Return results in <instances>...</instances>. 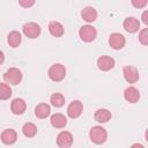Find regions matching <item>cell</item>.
Wrapping results in <instances>:
<instances>
[{"mask_svg": "<svg viewBox=\"0 0 148 148\" xmlns=\"http://www.w3.org/2000/svg\"><path fill=\"white\" fill-rule=\"evenodd\" d=\"M50 123L56 128H64L67 125V118L62 113H54L51 116Z\"/></svg>", "mask_w": 148, "mask_h": 148, "instance_id": "17", "label": "cell"}, {"mask_svg": "<svg viewBox=\"0 0 148 148\" xmlns=\"http://www.w3.org/2000/svg\"><path fill=\"white\" fill-rule=\"evenodd\" d=\"M79 36L83 42L90 43V42L95 40V38L97 37V30L92 25H89V24L82 25L79 30Z\"/></svg>", "mask_w": 148, "mask_h": 148, "instance_id": "4", "label": "cell"}, {"mask_svg": "<svg viewBox=\"0 0 148 148\" xmlns=\"http://www.w3.org/2000/svg\"><path fill=\"white\" fill-rule=\"evenodd\" d=\"M22 132L27 138H34L37 134V126L34 123H25L22 127Z\"/></svg>", "mask_w": 148, "mask_h": 148, "instance_id": "21", "label": "cell"}, {"mask_svg": "<svg viewBox=\"0 0 148 148\" xmlns=\"http://www.w3.org/2000/svg\"><path fill=\"white\" fill-rule=\"evenodd\" d=\"M94 118L97 123H101V124H104V123H108L111 118H112V113L108 110V109H98L95 114H94Z\"/></svg>", "mask_w": 148, "mask_h": 148, "instance_id": "18", "label": "cell"}, {"mask_svg": "<svg viewBox=\"0 0 148 148\" xmlns=\"http://www.w3.org/2000/svg\"><path fill=\"white\" fill-rule=\"evenodd\" d=\"M90 140L96 145H102L108 139V132L102 126H92L89 132Z\"/></svg>", "mask_w": 148, "mask_h": 148, "instance_id": "1", "label": "cell"}, {"mask_svg": "<svg viewBox=\"0 0 148 148\" xmlns=\"http://www.w3.org/2000/svg\"><path fill=\"white\" fill-rule=\"evenodd\" d=\"M131 2H132V5H133V7L140 9V8H145V7L147 6L148 0H131Z\"/></svg>", "mask_w": 148, "mask_h": 148, "instance_id": "25", "label": "cell"}, {"mask_svg": "<svg viewBox=\"0 0 148 148\" xmlns=\"http://www.w3.org/2000/svg\"><path fill=\"white\" fill-rule=\"evenodd\" d=\"M35 2H36V0H18V3L23 8H30L35 5Z\"/></svg>", "mask_w": 148, "mask_h": 148, "instance_id": "26", "label": "cell"}, {"mask_svg": "<svg viewBox=\"0 0 148 148\" xmlns=\"http://www.w3.org/2000/svg\"><path fill=\"white\" fill-rule=\"evenodd\" d=\"M81 17H82L86 22L91 23V22L96 21V18H97V10H96L94 7L87 6V7H84V8L81 10Z\"/></svg>", "mask_w": 148, "mask_h": 148, "instance_id": "15", "label": "cell"}, {"mask_svg": "<svg viewBox=\"0 0 148 148\" xmlns=\"http://www.w3.org/2000/svg\"><path fill=\"white\" fill-rule=\"evenodd\" d=\"M123 27H124V29H125L128 34H134V32H136V31L139 30V28H140V21H139L138 18L133 17V16L126 17V18L124 20V22H123Z\"/></svg>", "mask_w": 148, "mask_h": 148, "instance_id": "13", "label": "cell"}, {"mask_svg": "<svg viewBox=\"0 0 148 148\" xmlns=\"http://www.w3.org/2000/svg\"><path fill=\"white\" fill-rule=\"evenodd\" d=\"M3 61H5V54H3V52L0 50V65H2Z\"/></svg>", "mask_w": 148, "mask_h": 148, "instance_id": "28", "label": "cell"}, {"mask_svg": "<svg viewBox=\"0 0 148 148\" xmlns=\"http://www.w3.org/2000/svg\"><path fill=\"white\" fill-rule=\"evenodd\" d=\"M50 102H51V104H52L53 106H56V108H61V106L65 104V97H64V95H61V94H59V92H54V94L51 95Z\"/></svg>", "mask_w": 148, "mask_h": 148, "instance_id": "23", "label": "cell"}, {"mask_svg": "<svg viewBox=\"0 0 148 148\" xmlns=\"http://www.w3.org/2000/svg\"><path fill=\"white\" fill-rule=\"evenodd\" d=\"M35 114L39 119H44L51 114V108L46 103H40L35 108Z\"/></svg>", "mask_w": 148, "mask_h": 148, "instance_id": "19", "label": "cell"}, {"mask_svg": "<svg viewBox=\"0 0 148 148\" xmlns=\"http://www.w3.org/2000/svg\"><path fill=\"white\" fill-rule=\"evenodd\" d=\"M0 139H1V141H2L3 145L10 146V145H13V143L16 142V140H17V133H16V131L13 130V128H6V130L1 133Z\"/></svg>", "mask_w": 148, "mask_h": 148, "instance_id": "10", "label": "cell"}, {"mask_svg": "<svg viewBox=\"0 0 148 148\" xmlns=\"http://www.w3.org/2000/svg\"><path fill=\"white\" fill-rule=\"evenodd\" d=\"M124 98L128 102V103H136L139 99H140V92L139 90L133 87V86H130L127 87L125 90H124Z\"/></svg>", "mask_w": 148, "mask_h": 148, "instance_id": "14", "label": "cell"}, {"mask_svg": "<svg viewBox=\"0 0 148 148\" xmlns=\"http://www.w3.org/2000/svg\"><path fill=\"white\" fill-rule=\"evenodd\" d=\"M3 80L8 84L17 86L22 81V72L16 67H12V68H9V69H7L5 72Z\"/></svg>", "mask_w": 148, "mask_h": 148, "instance_id": "3", "label": "cell"}, {"mask_svg": "<svg viewBox=\"0 0 148 148\" xmlns=\"http://www.w3.org/2000/svg\"><path fill=\"white\" fill-rule=\"evenodd\" d=\"M25 109H27V103L23 98H14L10 103V110L16 116H20V114H23L25 112Z\"/></svg>", "mask_w": 148, "mask_h": 148, "instance_id": "12", "label": "cell"}, {"mask_svg": "<svg viewBox=\"0 0 148 148\" xmlns=\"http://www.w3.org/2000/svg\"><path fill=\"white\" fill-rule=\"evenodd\" d=\"M82 111H83V104L80 101H73L67 106V114L72 119L79 118L82 114Z\"/></svg>", "mask_w": 148, "mask_h": 148, "instance_id": "6", "label": "cell"}, {"mask_svg": "<svg viewBox=\"0 0 148 148\" xmlns=\"http://www.w3.org/2000/svg\"><path fill=\"white\" fill-rule=\"evenodd\" d=\"M142 22L145 24H148V10H145L142 13Z\"/></svg>", "mask_w": 148, "mask_h": 148, "instance_id": "27", "label": "cell"}, {"mask_svg": "<svg viewBox=\"0 0 148 148\" xmlns=\"http://www.w3.org/2000/svg\"><path fill=\"white\" fill-rule=\"evenodd\" d=\"M126 44V39L125 37L119 34V32H113L110 35L109 37V45L113 49V50H120L125 46Z\"/></svg>", "mask_w": 148, "mask_h": 148, "instance_id": "8", "label": "cell"}, {"mask_svg": "<svg viewBox=\"0 0 148 148\" xmlns=\"http://www.w3.org/2000/svg\"><path fill=\"white\" fill-rule=\"evenodd\" d=\"M123 75L128 83H135L139 81V77H140L139 71L133 66H125L123 68Z\"/></svg>", "mask_w": 148, "mask_h": 148, "instance_id": "9", "label": "cell"}, {"mask_svg": "<svg viewBox=\"0 0 148 148\" xmlns=\"http://www.w3.org/2000/svg\"><path fill=\"white\" fill-rule=\"evenodd\" d=\"M49 32L53 36V37H61L65 32V28L64 25L58 22V21H51L49 23Z\"/></svg>", "mask_w": 148, "mask_h": 148, "instance_id": "16", "label": "cell"}, {"mask_svg": "<svg viewBox=\"0 0 148 148\" xmlns=\"http://www.w3.org/2000/svg\"><path fill=\"white\" fill-rule=\"evenodd\" d=\"M22 42V36H21V32L16 31V30H13L8 34L7 36V43L9 44V46L12 47H17L20 46Z\"/></svg>", "mask_w": 148, "mask_h": 148, "instance_id": "20", "label": "cell"}, {"mask_svg": "<svg viewBox=\"0 0 148 148\" xmlns=\"http://www.w3.org/2000/svg\"><path fill=\"white\" fill-rule=\"evenodd\" d=\"M57 145L60 148H68L73 145V135L68 131H61L57 135Z\"/></svg>", "mask_w": 148, "mask_h": 148, "instance_id": "7", "label": "cell"}, {"mask_svg": "<svg viewBox=\"0 0 148 148\" xmlns=\"http://www.w3.org/2000/svg\"><path fill=\"white\" fill-rule=\"evenodd\" d=\"M22 32L28 38H37L40 35V27L35 22H28L22 27Z\"/></svg>", "mask_w": 148, "mask_h": 148, "instance_id": "5", "label": "cell"}, {"mask_svg": "<svg viewBox=\"0 0 148 148\" xmlns=\"http://www.w3.org/2000/svg\"><path fill=\"white\" fill-rule=\"evenodd\" d=\"M10 96H12V88L9 87V84L0 82V101L9 99Z\"/></svg>", "mask_w": 148, "mask_h": 148, "instance_id": "22", "label": "cell"}, {"mask_svg": "<svg viewBox=\"0 0 148 148\" xmlns=\"http://www.w3.org/2000/svg\"><path fill=\"white\" fill-rule=\"evenodd\" d=\"M139 42L142 45H148V29L145 28L139 32Z\"/></svg>", "mask_w": 148, "mask_h": 148, "instance_id": "24", "label": "cell"}, {"mask_svg": "<svg viewBox=\"0 0 148 148\" xmlns=\"http://www.w3.org/2000/svg\"><path fill=\"white\" fill-rule=\"evenodd\" d=\"M114 64H116L114 59L109 56H102L97 59V67L103 72H108L112 69L114 67Z\"/></svg>", "mask_w": 148, "mask_h": 148, "instance_id": "11", "label": "cell"}, {"mask_svg": "<svg viewBox=\"0 0 148 148\" xmlns=\"http://www.w3.org/2000/svg\"><path fill=\"white\" fill-rule=\"evenodd\" d=\"M47 75L53 82H60L66 76V68L61 64H54L49 68Z\"/></svg>", "mask_w": 148, "mask_h": 148, "instance_id": "2", "label": "cell"}]
</instances>
